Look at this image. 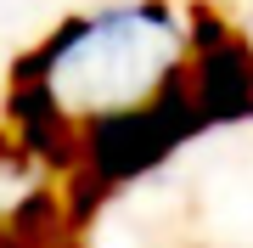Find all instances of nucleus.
Wrapping results in <instances>:
<instances>
[{
    "label": "nucleus",
    "mask_w": 253,
    "mask_h": 248,
    "mask_svg": "<svg viewBox=\"0 0 253 248\" xmlns=\"http://www.w3.org/2000/svg\"><path fill=\"white\" fill-rule=\"evenodd\" d=\"M191 62V23L169 0H124L68 23L34 62V96L68 130L152 113Z\"/></svg>",
    "instance_id": "nucleus-1"
},
{
    "label": "nucleus",
    "mask_w": 253,
    "mask_h": 248,
    "mask_svg": "<svg viewBox=\"0 0 253 248\" xmlns=\"http://www.w3.org/2000/svg\"><path fill=\"white\" fill-rule=\"evenodd\" d=\"M242 51H248V68H253V11H248V23H242Z\"/></svg>",
    "instance_id": "nucleus-2"
}]
</instances>
